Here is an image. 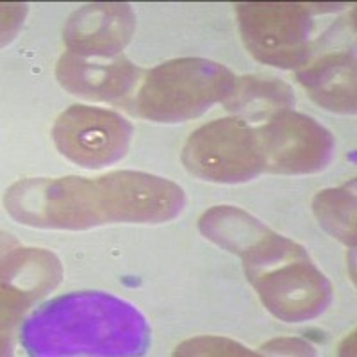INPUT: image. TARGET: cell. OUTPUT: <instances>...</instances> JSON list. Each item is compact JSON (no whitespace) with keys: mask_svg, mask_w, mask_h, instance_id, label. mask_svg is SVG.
Listing matches in <instances>:
<instances>
[{"mask_svg":"<svg viewBox=\"0 0 357 357\" xmlns=\"http://www.w3.org/2000/svg\"><path fill=\"white\" fill-rule=\"evenodd\" d=\"M183 188L145 172L98 178L31 177L6 191V211L29 227L86 231L106 223H165L184 209Z\"/></svg>","mask_w":357,"mask_h":357,"instance_id":"1","label":"cell"},{"mask_svg":"<svg viewBox=\"0 0 357 357\" xmlns=\"http://www.w3.org/2000/svg\"><path fill=\"white\" fill-rule=\"evenodd\" d=\"M20 343L34 357H136L151 345V327L129 302L102 291L57 296L25 318Z\"/></svg>","mask_w":357,"mask_h":357,"instance_id":"2","label":"cell"},{"mask_svg":"<svg viewBox=\"0 0 357 357\" xmlns=\"http://www.w3.org/2000/svg\"><path fill=\"white\" fill-rule=\"evenodd\" d=\"M234 84V73L227 66L202 57H181L146 73L136 97V109L151 122H186L225 102Z\"/></svg>","mask_w":357,"mask_h":357,"instance_id":"3","label":"cell"},{"mask_svg":"<svg viewBox=\"0 0 357 357\" xmlns=\"http://www.w3.org/2000/svg\"><path fill=\"white\" fill-rule=\"evenodd\" d=\"M191 175L216 184H241L264 172L257 129L243 118H222L199 127L183 149Z\"/></svg>","mask_w":357,"mask_h":357,"instance_id":"4","label":"cell"},{"mask_svg":"<svg viewBox=\"0 0 357 357\" xmlns=\"http://www.w3.org/2000/svg\"><path fill=\"white\" fill-rule=\"evenodd\" d=\"M236 17L241 40L257 61L277 68H301L307 63L312 18L305 4L240 2Z\"/></svg>","mask_w":357,"mask_h":357,"instance_id":"5","label":"cell"},{"mask_svg":"<svg viewBox=\"0 0 357 357\" xmlns=\"http://www.w3.org/2000/svg\"><path fill=\"white\" fill-rule=\"evenodd\" d=\"M247 279L264 307L288 324L320 317L333 302V284L302 248L270 266L250 270Z\"/></svg>","mask_w":357,"mask_h":357,"instance_id":"6","label":"cell"},{"mask_svg":"<svg viewBox=\"0 0 357 357\" xmlns=\"http://www.w3.org/2000/svg\"><path fill=\"white\" fill-rule=\"evenodd\" d=\"M264 170L273 174H317L329 167L336 142L327 127L298 111L284 109L257 129Z\"/></svg>","mask_w":357,"mask_h":357,"instance_id":"7","label":"cell"},{"mask_svg":"<svg viewBox=\"0 0 357 357\" xmlns=\"http://www.w3.org/2000/svg\"><path fill=\"white\" fill-rule=\"evenodd\" d=\"M132 123L122 114L93 106H72L57 116L52 138L68 161L98 170L120 161L132 139Z\"/></svg>","mask_w":357,"mask_h":357,"instance_id":"8","label":"cell"},{"mask_svg":"<svg viewBox=\"0 0 357 357\" xmlns=\"http://www.w3.org/2000/svg\"><path fill=\"white\" fill-rule=\"evenodd\" d=\"M136 31V15L129 4L95 2L70 15L63 31L68 52L89 59H111L127 47Z\"/></svg>","mask_w":357,"mask_h":357,"instance_id":"9","label":"cell"},{"mask_svg":"<svg viewBox=\"0 0 357 357\" xmlns=\"http://www.w3.org/2000/svg\"><path fill=\"white\" fill-rule=\"evenodd\" d=\"M63 279L59 259L43 248H20L2 264V327H11L34 301L52 291Z\"/></svg>","mask_w":357,"mask_h":357,"instance_id":"10","label":"cell"},{"mask_svg":"<svg viewBox=\"0 0 357 357\" xmlns=\"http://www.w3.org/2000/svg\"><path fill=\"white\" fill-rule=\"evenodd\" d=\"M142 70L123 56L111 61L89 59L66 52L59 57L56 77L72 95L88 100L111 102L123 98L134 89Z\"/></svg>","mask_w":357,"mask_h":357,"instance_id":"11","label":"cell"},{"mask_svg":"<svg viewBox=\"0 0 357 357\" xmlns=\"http://www.w3.org/2000/svg\"><path fill=\"white\" fill-rule=\"evenodd\" d=\"M296 79L324 109L356 113V56L354 50H331L296 70Z\"/></svg>","mask_w":357,"mask_h":357,"instance_id":"12","label":"cell"},{"mask_svg":"<svg viewBox=\"0 0 357 357\" xmlns=\"http://www.w3.org/2000/svg\"><path fill=\"white\" fill-rule=\"evenodd\" d=\"M199 231L241 259L259 250L275 232L261 220L234 206H215L199 218Z\"/></svg>","mask_w":357,"mask_h":357,"instance_id":"13","label":"cell"},{"mask_svg":"<svg viewBox=\"0 0 357 357\" xmlns=\"http://www.w3.org/2000/svg\"><path fill=\"white\" fill-rule=\"evenodd\" d=\"M225 109L250 118L273 116L295 104L293 89L277 77L245 75L236 77L232 93L225 98Z\"/></svg>","mask_w":357,"mask_h":357,"instance_id":"14","label":"cell"},{"mask_svg":"<svg viewBox=\"0 0 357 357\" xmlns=\"http://www.w3.org/2000/svg\"><path fill=\"white\" fill-rule=\"evenodd\" d=\"M356 183L320 191L312 199V213L321 227L341 243L356 245Z\"/></svg>","mask_w":357,"mask_h":357,"instance_id":"15","label":"cell"},{"mask_svg":"<svg viewBox=\"0 0 357 357\" xmlns=\"http://www.w3.org/2000/svg\"><path fill=\"white\" fill-rule=\"evenodd\" d=\"M175 356H256V352H250L227 337L200 336L184 341L183 345L177 347Z\"/></svg>","mask_w":357,"mask_h":357,"instance_id":"16","label":"cell"},{"mask_svg":"<svg viewBox=\"0 0 357 357\" xmlns=\"http://www.w3.org/2000/svg\"><path fill=\"white\" fill-rule=\"evenodd\" d=\"M263 352L273 356H314V350L309 343L296 337H280V340L268 341L263 347Z\"/></svg>","mask_w":357,"mask_h":357,"instance_id":"17","label":"cell"},{"mask_svg":"<svg viewBox=\"0 0 357 357\" xmlns=\"http://www.w3.org/2000/svg\"><path fill=\"white\" fill-rule=\"evenodd\" d=\"M2 15H4V24H2V34H4V43L6 40H11L13 34L17 33L18 27L22 25L25 15V6L24 4H2Z\"/></svg>","mask_w":357,"mask_h":357,"instance_id":"18","label":"cell"}]
</instances>
